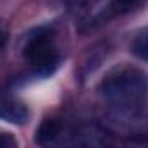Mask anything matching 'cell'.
<instances>
[{
	"mask_svg": "<svg viewBox=\"0 0 148 148\" xmlns=\"http://www.w3.org/2000/svg\"><path fill=\"white\" fill-rule=\"evenodd\" d=\"M99 94L117 122L132 124L145 115L146 75L136 66L115 68L101 80Z\"/></svg>",
	"mask_w": 148,
	"mask_h": 148,
	"instance_id": "cell-1",
	"label": "cell"
},
{
	"mask_svg": "<svg viewBox=\"0 0 148 148\" xmlns=\"http://www.w3.org/2000/svg\"><path fill=\"white\" fill-rule=\"evenodd\" d=\"M23 54L33 71L40 77L52 75L59 64V52L54 42V35L45 28L37 30L26 38Z\"/></svg>",
	"mask_w": 148,
	"mask_h": 148,
	"instance_id": "cell-2",
	"label": "cell"
},
{
	"mask_svg": "<svg viewBox=\"0 0 148 148\" xmlns=\"http://www.w3.org/2000/svg\"><path fill=\"white\" fill-rule=\"evenodd\" d=\"M141 4H143V0H110L106 4V7L98 16H94L91 26H98V25H103V23H106L113 18L125 16V14L136 11Z\"/></svg>",
	"mask_w": 148,
	"mask_h": 148,
	"instance_id": "cell-3",
	"label": "cell"
},
{
	"mask_svg": "<svg viewBox=\"0 0 148 148\" xmlns=\"http://www.w3.org/2000/svg\"><path fill=\"white\" fill-rule=\"evenodd\" d=\"M64 136V124L58 117H47L40 122L37 132H35V141L42 146H49L58 143Z\"/></svg>",
	"mask_w": 148,
	"mask_h": 148,
	"instance_id": "cell-4",
	"label": "cell"
},
{
	"mask_svg": "<svg viewBox=\"0 0 148 148\" xmlns=\"http://www.w3.org/2000/svg\"><path fill=\"white\" fill-rule=\"evenodd\" d=\"M30 113L28 108L21 103H7L0 106V119H4L7 122H14V124H25L28 120Z\"/></svg>",
	"mask_w": 148,
	"mask_h": 148,
	"instance_id": "cell-5",
	"label": "cell"
},
{
	"mask_svg": "<svg viewBox=\"0 0 148 148\" xmlns=\"http://www.w3.org/2000/svg\"><path fill=\"white\" fill-rule=\"evenodd\" d=\"M132 52L138 56V58H141V59H145L146 58V51H148V47H146V33L145 32H141L138 37H134V42H132Z\"/></svg>",
	"mask_w": 148,
	"mask_h": 148,
	"instance_id": "cell-6",
	"label": "cell"
},
{
	"mask_svg": "<svg viewBox=\"0 0 148 148\" xmlns=\"http://www.w3.org/2000/svg\"><path fill=\"white\" fill-rule=\"evenodd\" d=\"M7 146H16V141L12 139V136L0 132V148H7Z\"/></svg>",
	"mask_w": 148,
	"mask_h": 148,
	"instance_id": "cell-7",
	"label": "cell"
},
{
	"mask_svg": "<svg viewBox=\"0 0 148 148\" xmlns=\"http://www.w3.org/2000/svg\"><path fill=\"white\" fill-rule=\"evenodd\" d=\"M5 42H7V35H5V32H4V30H0V51L4 49Z\"/></svg>",
	"mask_w": 148,
	"mask_h": 148,
	"instance_id": "cell-8",
	"label": "cell"
}]
</instances>
